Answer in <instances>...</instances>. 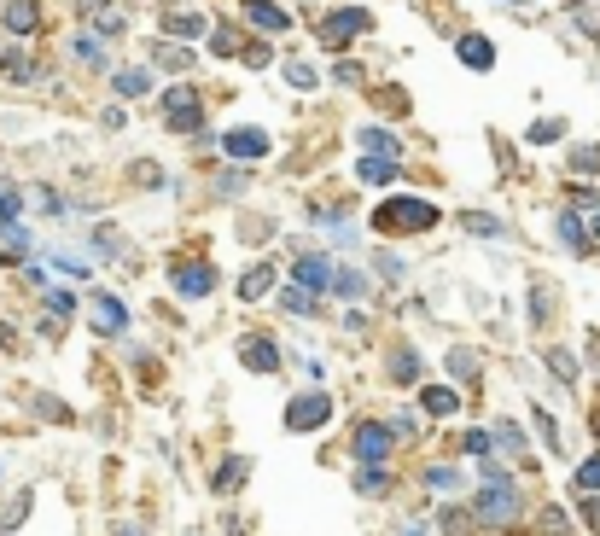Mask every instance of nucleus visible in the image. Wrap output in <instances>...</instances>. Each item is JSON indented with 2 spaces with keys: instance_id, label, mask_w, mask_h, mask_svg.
<instances>
[{
  "instance_id": "obj_1",
  "label": "nucleus",
  "mask_w": 600,
  "mask_h": 536,
  "mask_svg": "<svg viewBox=\"0 0 600 536\" xmlns=\"http://www.w3.org/2000/svg\"><path fill=\"white\" fill-rule=\"evenodd\" d=\"M426 228H437V204L432 199H408V193H397V199H385L379 210H373V234H385V239L426 234Z\"/></svg>"
},
{
  "instance_id": "obj_2",
  "label": "nucleus",
  "mask_w": 600,
  "mask_h": 536,
  "mask_svg": "<svg viewBox=\"0 0 600 536\" xmlns=\"http://www.w3.org/2000/svg\"><path fill=\"white\" fill-rule=\"evenodd\" d=\"M519 484L507 478V484H484L478 496H472V519L478 525H496V531H513V519H519Z\"/></svg>"
},
{
  "instance_id": "obj_3",
  "label": "nucleus",
  "mask_w": 600,
  "mask_h": 536,
  "mask_svg": "<svg viewBox=\"0 0 600 536\" xmlns=\"http://www.w3.org/2000/svg\"><path fill=\"white\" fill-rule=\"evenodd\" d=\"M321 426H333V397L327 391H303V397L286 402V432L309 437V432H321Z\"/></svg>"
},
{
  "instance_id": "obj_4",
  "label": "nucleus",
  "mask_w": 600,
  "mask_h": 536,
  "mask_svg": "<svg viewBox=\"0 0 600 536\" xmlns=\"http://www.w3.org/2000/svg\"><path fill=\"white\" fill-rule=\"evenodd\" d=\"M391 443H397L391 420H385V426H379V420H362V426H356V461H362V467H385Z\"/></svg>"
},
{
  "instance_id": "obj_5",
  "label": "nucleus",
  "mask_w": 600,
  "mask_h": 536,
  "mask_svg": "<svg viewBox=\"0 0 600 536\" xmlns=\"http://www.w3.org/2000/svg\"><path fill=\"white\" fill-rule=\"evenodd\" d=\"M367 24H373V18H367L362 6H338L333 18H327V24H321V41H327V47H333V53H344V47H350V35H362Z\"/></svg>"
},
{
  "instance_id": "obj_6",
  "label": "nucleus",
  "mask_w": 600,
  "mask_h": 536,
  "mask_svg": "<svg viewBox=\"0 0 600 536\" xmlns=\"http://www.w3.org/2000/svg\"><path fill=\"white\" fill-rule=\"evenodd\" d=\"M268 129H228L222 134V152L234 158V164H257V158H268Z\"/></svg>"
},
{
  "instance_id": "obj_7",
  "label": "nucleus",
  "mask_w": 600,
  "mask_h": 536,
  "mask_svg": "<svg viewBox=\"0 0 600 536\" xmlns=\"http://www.w3.org/2000/svg\"><path fill=\"white\" fill-rule=\"evenodd\" d=\"M199 117H204V105H199V94H193V88H175V94L164 100V123H169L175 134H187V129L199 134Z\"/></svg>"
},
{
  "instance_id": "obj_8",
  "label": "nucleus",
  "mask_w": 600,
  "mask_h": 536,
  "mask_svg": "<svg viewBox=\"0 0 600 536\" xmlns=\"http://www.w3.org/2000/svg\"><path fill=\"white\" fill-rule=\"evenodd\" d=\"M333 274H338V268L327 263V257H298V268H292V286L315 298V292H333Z\"/></svg>"
},
{
  "instance_id": "obj_9",
  "label": "nucleus",
  "mask_w": 600,
  "mask_h": 536,
  "mask_svg": "<svg viewBox=\"0 0 600 536\" xmlns=\"http://www.w3.org/2000/svg\"><path fill=\"white\" fill-rule=\"evenodd\" d=\"M239 12H245V18H251L263 35H286V30H292L286 6H274V0H239Z\"/></svg>"
},
{
  "instance_id": "obj_10",
  "label": "nucleus",
  "mask_w": 600,
  "mask_h": 536,
  "mask_svg": "<svg viewBox=\"0 0 600 536\" xmlns=\"http://www.w3.org/2000/svg\"><path fill=\"white\" fill-rule=\"evenodd\" d=\"M175 292H181V298H210V292H216V268L210 263H181L175 268Z\"/></svg>"
},
{
  "instance_id": "obj_11",
  "label": "nucleus",
  "mask_w": 600,
  "mask_h": 536,
  "mask_svg": "<svg viewBox=\"0 0 600 536\" xmlns=\"http://www.w3.org/2000/svg\"><path fill=\"white\" fill-rule=\"evenodd\" d=\"M239 362L251 373H274L280 368V350H274V338H245V344H239Z\"/></svg>"
},
{
  "instance_id": "obj_12",
  "label": "nucleus",
  "mask_w": 600,
  "mask_h": 536,
  "mask_svg": "<svg viewBox=\"0 0 600 536\" xmlns=\"http://www.w3.org/2000/svg\"><path fill=\"white\" fill-rule=\"evenodd\" d=\"M164 35H175V41H199V35H204V12L169 6V12H164Z\"/></svg>"
},
{
  "instance_id": "obj_13",
  "label": "nucleus",
  "mask_w": 600,
  "mask_h": 536,
  "mask_svg": "<svg viewBox=\"0 0 600 536\" xmlns=\"http://www.w3.org/2000/svg\"><path fill=\"white\" fill-rule=\"evenodd\" d=\"M461 65H467V70H490V65H496L490 35H461Z\"/></svg>"
},
{
  "instance_id": "obj_14",
  "label": "nucleus",
  "mask_w": 600,
  "mask_h": 536,
  "mask_svg": "<svg viewBox=\"0 0 600 536\" xmlns=\"http://www.w3.org/2000/svg\"><path fill=\"white\" fill-rule=\"evenodd\" d=\"M245 472H251V461H245V455H228V461L216 467V478H210V490H216V496H228V490L245 484Z\"/></svg>"
},
{
  "instance_id": "obj_15",
  "label": "nucleus",
  "mask_w": 600,
  "mask_h": 536,
  "mask_svg": "<svg viewBox=\"0 0 600 536\" xmlns=\"http://www.w3.org/2000/svg\"><path fill=\"white\" fill-rule=\"evenodd\" d=\"M6 30H18V35H35V30H41V12H35V0H6Z\"/></svg>"
},
{
  "instance_id": "obj_16",
  "label": "nucleus",
  "mask_w": 600,
  "mask_h": 536,
  "mask_svg": "<svg viewBox=\"0 0 600 536\" xmlns=\"http://www.w3.org/2000/svg\"><path fill=\"white\" fill-rule=\"evenodd\" d=\"M94 327H105V333H129V309L117 298H94Z\"/></svg>"
},
{
  "instance_id": "obj_17",
  "label": "nucleus",
  "mask_w": 600,
  "mask_h": 536,
  "mask_svg": "<svg viewBox=\"0 0 600 536\" xmlns=\"http://www.w3.org/2000/svg\"><path fill=\"white\" fill-rule=\"evenodd\" d=\"M420 402H426V414H437V420H449V414H461V397H455L449 385H426V391H420Z\"/></svg>"
},
{
  "instance_id": "obj_18",
  "label": "nucleus",
  "mask_w": 600,
  "mask_h": 536,
  "mask_svg": "<svg viewBox=\"0 0 600 536\" xmlns=\"http://www.w3.org/2000/svg\"><path fill=\"white\" fill-rule=\"evenodd\" d=\"M152 88H158V76H152L146 65H140V70H117V94H123V100H140V94H152Z\"/></svg>"
},
{
  "instance_id": "obj_19",
  "label": "nucleus",
  "mask_w": 600,
  "mask_h": 536,
  "mask_svg": "<svg viewBox=\"0 0 600 536\" xmlns=\"http://www.w3.org/2000/svg\"><path fill=\"white\" fill-rule=\"evenodd\" d=\"M356 140L367 146V158H397V152H402V140L391 129H362Z\"/></svg>"
},
{
  "instance_id": "obj_20",
  "label": "nucleus",
  "mask_w": 600,
  "mask_h": 536,
  "mask_svg": "<svg viewBox=\"0 0 600 536\" xmlns=\"http://www.w3.org/2000/svg\"><path fill=\"white\" fill-rule=\"evenodd\" d=\"M268 286H274V268H268V263H257L251 274H245V280H239V298H245V303H257V298H268Z\"/></svg>"
},
{
  "instance_id": "obj_21",
  "label": "nucleus",
  "mask_w": 600,
  "mask_h": 536,
  "mask_svg": "<svg viewBox=\"0 0 600 536\" xmlns=\"http://www.w3.org/2000/svg\"><path fill=\"white\" fill-rule=\"evenodd\" d=\"M362 181L367 187H391L397 181V158H362Z\"/></svg>"
},
{
  "instance_id": "obj_22",
  "label": "nucleus",
  "mask_w": 600,
  "mask_h": 536,
  "mask_svg": "<svg viewBox=\"0 0 600 536\" xmlns=\"http://www.w3.org/2000/svg\"><path fill=\"white\" fill-rule=\"evenodd\" d=\"M0 251H6L12 263H24V257H30V234H24L18 222H6V228H0Z\"/></svg>"
},
{
  "instance_id": "obj_23",
  "label": "nucleus",
  "mask_w": 600,
  "mask_h": 536,
  "mask_svg": "<svg viewBox=\"0 0 600 536\" xmlns=\"http://www.w3.org/2000/svg\"><path fill=\"white\" fill-rule=\"evenodd\" d=\"M391 373H397V385H414V379H420V356H414L408 344H397V350H391Z\"/></svg>"
},
{
  "instance_id": "obj_24",
  "label": "nucleus",
  "mask_w": 600,
  "mask_h": 536,
  "mask_svg": "<svg viewBox=\"0 0 600 536\" xmlns=\"http://www.w3.org/2000/svg\"><path fill=\"white\" fill-rule=\"evenodd\" d=\"M437 519H443V536H472V525H478L472 507H443Z\"/></svg>"
},
{
  "instance_id": "obj_25",
  "label": "nucleus",
  "mask_w": 600,
  "mask_h": 536,
  "mask_svg": "<svg viewBox=\"0 0 600 536\" xmlns=\"http://www.w3.org/2000/svg\"><path fill=\"white\" fill-rule=\"evenodd\" d=\"M356 490H362V496H385V490H391V472H385V467H362V472H356Z\"/></svg>"
},
{
  "instance_id": "obj_26",
  "label": "nucleus",
  "mask_w": 600,
  "mask_h": 536,
  "mask_svg": "<svg viewBox=\"0 0 600 536\" xmlns=\"http://www.w3.org/2000/svg\"><path fill=\"white\" fill-rule=\"evenodd\" d=\"M548 368H554V379H560V385H577V356H571V350H560V344H554V350H548Z\"/></svg>"
},
{
  "instance_id": "obj_27",
  "label": "nucleus",
  "mask_w": 600,
  "mask_h": 536,
  "mask_svg": "<svg viewBox=\"0 0 600 536\" xmlns=\"http://www.w3.org/2000/svg\"><path fill=\"white\" fill-rule=\"evenodd\" d=\"M461 222H467V234H484V239H501V234H507V228H501L496 216H484V210H467Z\"/></svg>"
},
{
  "instance_id": "obj_28",
  "label": "nucleus",
  "mask_w": 600,
  "mask_h": 536,
  "mask_svg": "<svg viewBox=\"0 0 600 536\" xmlns=\"http://www.w3.org/2000/svg\"><path fill=\"white\" fill-rule=\"evenodd\" d=\"M449 373H455L461 385H472V379H478V356H472V350H449Z\"/></svg>"
},
{
  "instance_id": "obj_29",
  "label": "nucleus",
  "mask_w": 600,
  "mask_h": 536,
  "mask_svg": "<svg viewBox=\"0 0 600 536\" xmlns=\"http://www.w3.org/2000/svg\"><path fill=\"white\" fill-rule=\"evenodd\" d=\"M333 292H338V298H362L367 280L356 274V268H338V274H333Z\"/></svg>"
},
{
  "instance_id": "obj_30",
  "label": "nucleus",
  "mask_w": 600,
  "mask_h": 536,
  "mask_svg": "<svg viewBox=\"0 0 600 536\" xmlns=\"http://www.w3.org/2000/svg\"><path fill=\"white\" fill-rule=\"evenodd\" d=\"M501 443V449H507V455H525V432H519V426H513V420H501L496 432H490Z\"/></svg>"
},
{
  "instance_id": "obj_31",
  "label": "nucleus",
  "mask_w": 600,
  "mask_h": 536,
  "mask_svg": "<svg viewBox=\"0 0 600 536\" xmlns=\"http://www.w3.org/2000/svg\"><path fill=\"white\" fill-rule=\"evenodd\" d=\"M542 536H571V513H566V507H542Z\"/></svg>"
},
{
  "instance_id": "obj_32",
  "label": "nucleus",
  "mask_w": 600,
  "mask_h": 536,
  "mask_svg": "<svg viewBox=\"0 0 600 536\" xmlns=\"http://www.w3.org/2000/svg\"><path fill=\"white\" fill-rule=\"evenodd\" d=\"M560 134H566V123H560V117H542V123H531V134H525V140H531V146H548V140H560Z\"/></svg>"
},
{
  "instance_id": "obj_33",
  "label": "nucleus",
  "mask_w": 600,
  "mask_h": 536,
  "mask_svg": "<svg viewBox=\"0 0 600 536\" xmlns=\"http://www.w3.org/2000/svg\"><path fill=\"white\" fill-rule=\"evenodd\" d=\"M571 169L577 175H600V146H571Z\"/></svg>"
},
{
  "instance_id": "obj_34",
  "label": "nucleus",
  "mask_w": 600,
  "mask_h": 536,
  "mask_svg": "<svg viewBox=\"0 0 600 536\" xmlns=\"http://www.w3.org/2000/svg\"><path fill=\"white\" fill-rule=\"evenodd\" d=\"M577 490H583V496H600V455H589V461L577 467Z\"/></svg>"
},
{
  "instance_id": "obj_35",
  "label": "nucleus",
  "mask_w": 600,
  "mask_h": 536,
  "mask_svg": "<svg viewBox=\"0 0 600 536\" xmlns=\"http://www.w3.org/2000/svg\"><path fill=\"white\" fill-rule=\"evenodd\" d=\"M560 245H571V251H583V245H589V239H583V222H577V216H560Z\"/></svg>"
},
{
  "instance_id": "obj_36",
  "label": "nucleus",
  "mask_w": 600,
  "mask_h": 536,
  "mask_svg": "<svg viewBox=\"0 0 600 536\" xmlns=\"http://www.w3.org/2000/svg\"><path fill=\"white\" fill-rule=\"evenodd\" d=\"M158 65H164V70H187V65H193V47H158Z\"/></svg>"
},
{
  "instance_id": "obj_37",
  "label": "nucleus",
  "mask_w": 600,
  "mask_h": 536,
  "mask_svg": "<svg viewBox=\"0 0 600 536\" xmlns=\"http://www.w3.org/2000/svg\"><path fill=\"white\" fill-rule=\"evenodd\" d=\"M286 82H292V88H315L321 76H315V65H303V59H292V65H286Z\"/></svg>"
},
{
  "instance_id": "obj_38",
  "label": "nucleus",
  "mask_w": 600,
  "mask_h": 536,
  "mask_svg": "<svg viewBox=\"0 0 600 536\" xmlns=\"http://www.w3.org/2000/svg\"><path fill=\"white\" fill-rule=\"evenodd\" d=\"M426 484H432V490H455L461 472H455V467H426Z\"/></svg>"
},
{
  "instance_id": "obj_39",
  "label": "nucleus",
  "mask_w": 600,
  "mask_h": 536,
  "mask_svg": "<svg viewBox=\"0 0 600 536\" xmlns=\"http://www.w3.org/2000/svg\"><path fill=\"white\" fill-rule=\"evenodd\" d=\"M373 100L385 105V111H391V117H402V111H408V94H402V88H379V94H373Z\"/></svg>"
},
{
  "instance_id": "obj_40",
  "label": "nucleus",
  "mask_w": 600,
  "mask_h": 536,
  "mask_svg": "<svg viewBox=\"0 0 600 536\" xmlns=\"http://www.w3.org/2000/svg\"><path fill=\"white\" fill-rule=\"evenodd\" d=\"M76 53H82L88 65H105V47L94 41V35H76Z\"/></svg>"
},
{
  "instance_id": "obj_41",
  "label": "nucleus",
  "mask_w": 600,
  "mask_h": 536,
  "mask_svg": "<svg viewBox=\"0 0 600 536\" xmlns=\"http://www.w3.org/2000/svg\"><path fill=\"white\" fill-rule=\"evenodd\" d=\"M577 513H583V525H589V531H600V496H583Z\"/></svg>"
},
{
  "instance_id": "obj_42",
  "label": "nucleus",
  "mask_w": 600,
  "mask_h": 536,
  "mask_svg": "<svg viewBox=\"0 0 600 536\" xmlns=\"http://www.w3.org/2000/svg\"><path fill=\"white\" fill-rule=\"evenodd\" d=\"M536 426H542V443H548V449H560V426H554L542 408H536Z\"/></svg>"
},
{
  "instance_id": "obj_43",
  "label": "nucleus",
  "mask_w": 600,
  "mask_h": 536,
  "mask_svg": "<svg viewBox=\"0 0 600 536\" xmlns=\"http://www.w3.org/2000/svg\"><path fill=\"white\" fill-rule=\"evenodd\" d=\"M245 65H251V70L268 65V41H251V47H245Z\"/></svg>"
},
{
  "instance_id": "obj_44",
  "label": "nucleus",
  "mask_w": 600,
  "mask_h": 536,
  "mask_svg": "<svg viewBox=\"0 0 600 536\" xmlns=\"http://www.w3.org/2000/svg\"><path fill=\"white\" fill-rule=\"evenodd\" d=\"M467 449H472V455H490V449H496V437H490V432H467Z\"/></svg>"
},
{
  "instance_id": "obj_45",
  "label": "nucleus",
  "mask_w": 600,
  "mask_h": 536,
  "mask_svg": "<svg viewBox=\"0 0 600 536\" xmlns=\"http://www.w3.org/2000/svg\"><path fill=\"white\" fill-rule=\"evenodd\" d=\"M531 315L536 321H548V286H531Z\"/></svg>"
},
{
  "instance_id": "obj_46",
  "label": "nucleus",
  "mask_w": 600,
  "mask_h": 536,
  "mask_svg": "<svg viewBox=\"0 0 600 536\" xmlns=\"http://www.w3.org/2000/svg\"><path fill=\"white\" fill-rule=\"evenodd\" d=\"M47 309H53V315H70V309H76V298H70V292H47Z\"/></svg>"
},
{
  "instance_id": "obj_47",
  "label": "nucleus",
  "mask_w": 600,
  "mask_h": 536,
  "mask_svg": "<svg viewBox=\"0 0 600 536\" xmlns=\"http://www.w3.org/2000/svg\"><path fill=\"white\" fill-rule=\"evenodd\" d=\"M286 309H292V315H309V309H315V298H309V292H286Z\"/></svg>"
},
{
  "instance_id": "obj_48",
  "label": "nucleus",
  "mask_w": 600,
  "mask_h": 536,
  "mask_svg": "<svg viewBox=\"0 0 600 536\" xmlns=\"http://www.w3.org/2000/svg\"><path fill=\"white\" fill-rule=\"evenodd\" d=\"M18 204H24L18 193H0V222H6V216H18Z\"/></svg>"
},
{
  "instance_id": "obj_49",
  "label": "nucleus",
  "mask_w": 600,
  "mask_h": 536,
  "mask_svg": "<svg viewBox=\"0 0 600 536\" xmlns=\"http://www.w3.org/2000/svg\"><path fill=\"white\" fill-rule=\"evenodd\" d=\"M117 536H146V531H140V525H117Z\"/></svg>"
},
{
  "instance_id": "obj_50",
  "label": "nucleus",
  "mask_w": 600,
  "mask_h": 536,
  "mask_svg": "<svg viewBox=\"0 0 600 536\" xmlns=\"http://www.w3.org/2000/svg\"><path fill=\"white\" fill-rule=\"evenodd\" d=\"M496 536H531V531H519V525H513V531H496Z\"/></svg>"
},
{
  "instance_id": "obj_51",
  "label": "nucleus",
  "mask_w": 600,
  "mask_h": 536,
  "mask_svg": "<svg viewBox=\"0 0 600 536\" xmlns=\"http://www.w3.org/2000/svg\"><path fill=\"white\" fill-rule=\"evenodd\" d=\"M507 6H525V0H507Z\"/></svg>"
},
{
  "instance_id": "obj_52",
  "label": "nucleus",
  "mask_w": 600,
  "mask_h": 536,
  "mask_svg": "<svg viewBox=\"0 0 600 536\" xmlns=\"http://www.w3.org/2000/svg\"><path fill=\"white\" fill-rule=\"evenodd\" d=\"M595 234H600V216H595Z\"/></svg>"
},
{
  "instance_id": "obj_53",
  "label": "nucleus",
  "mask_w": 600,
  "mask_h": 536,
  "mask_svg": "<svg viewBox=\"0 0 600 536\" xmlns=\"http://www.w3.org/2000/svg\"><path fill=\"white\" fill-rule=\"evenodd\" d=\"M408 536H426V531H408Z\"/></svg>"
}]
</instances>
